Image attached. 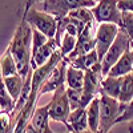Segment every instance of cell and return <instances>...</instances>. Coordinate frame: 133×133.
Returning <instances> with one entry per match:
<instances>
[{
    "mask_svg": "<svg viewBox=\"0 0 133 133\" xmlns=\"http://www.w3.org/2000/svg\"><path fill=\"white\" fill-rule=\"evenodd\" d=\"M32 33L33 28L23 17L7 49L16 61L19 75L24 79L32 71Z\"/></svg>",
    "mask_w": 133,
    "mask_h": 133,
    "instance_id": "cell-1",
    "label": "cell"
},
{
    "mask_svg": "<svg viewBox=\"0 0 133 133\" xmlns=\"http://www.w3.org/2000/svg\"><path fill=\"white\" fill-rule=\"evenodd\" d=\"M127 104L120 103L117 98L110 97L103 91L100 92V127L97 133H110L113 125L123 116Z\"/></svg>",
    "mask_w": 133,
    "mask_h": 133,
    "instance_id": "cell-2",
    "label": "cell"
},
{
    "mask_svg": "<svg viewBox=\"0 0 133 133\" xmlns=\"http://www.w3.org/2000/svg\"><path fill=\"white\" fill-rule=\"evenodd\" d=\"M97 3L92 0H44L41 2V11L61 20L69 15L71 11L77 8H93Z\"/></svg>",
    "mask_w": 133,
    "mask_h": 133,
    "instance_id": "cell-3",
    "label": "cell"
},
{
    "mask_svg": "<svg viewBox=\"0 0 133 133\" xmlns=\"http://www.w3.org/2000/svg\"><path fill=\"white\" fill-rule=\"evenodd\" d=\"M132 45V40L129 37V35L127 33V31L124 28H120L118 33H117V37L113 41L112 47L108 49V52L105 53V56L103 57V60L100 61L103 66V75L104 77L108 76L109 71L113 68V65L120 60V57L130 48Z\"/></svg>",
    "mask_w": 133,
    "mask_h": 133,
    "instance_id": "cell-4",
    "label": "cell"
},
{
    "mask_svg": "<svg viewBox=\"0 0 133 133\" xmlns=\"http://www.w3.org/2000/svg\"><path fill=\"white\" fill-rule=\"evenodd\" d=\"M24 19L32 28L40 31L41 33H44L49 39L56 37L59 21L55 16L44 12L41 9L32 8V9L27 11V14L24 15Z\"/></svg>",
    "mask_w": 133,
    "mask_h": 133,
    "instance_id": "cell-5",
    "label": "cell"
},
{
    "mask_svg": "<svg viewBox=\"0 0 133 133\" xmlns=\"http://www.w3.org/2000/svg\"><path fill=\"white\" fill-rule=\"evenodd\" d=\"M96 23H113L123 27V12L118 8V0H98L92 8Z\"/></svg>",
    "mask_w": 133,
    "mask_h": 133,
    "instance_id": "cell-6",
    "label": "cell"
},
{
    "mask_svg": "<svg viewBox=\"0 0 133 133\" xmlns=\"http://www.w3.org/2000/svg\"><path fill=\"white\" fill-rule=\"evenodd\" d=\"M49 104V116L51 120L59 121L64 124L65 127L68 125V117L71 113V105L68 95H66V87H60L59 89L53 92V97L51 98Z\"/></svg>",
    "mask_w": 133,
    "mask_h": 133,
    "instance_id": "cell-7",
    "label": "cell"
},
{
    "mask_svg": "<svg viewBox=\"0 0 133 133\" xmlns=\"http://www.w3.org/2000/svg\"><path fill=\"white\" fill-rule=\"evenodd\" d=\"M120 27L113 23H98L96 31V52L100 61L103 60L108 49L112 47L113 41L117 37Z\"/></svg>",
    "mask_w": 133,
    "mask_h": 133,
    "instance_id": "cell-8",
    "label": "cell"
},
{
    "mask_svg": "<svg viewBox=\"0 0 133 133\" xmlns=\"http://www.w3.org/2000/svg\"><path fill=\"white\" fill-rule=\"evenodd\" d=\"M96 31H97V23L93 21V23L88 24L84 31L81 32V35L77 39V44L75 51L69 55L66 60L72 61L75 59H77L81 55H85L88 52H91L93 49H96Z\"/></svg>",
    "mask_w": 133,
    "mask_h": 133,
    "instance_id": "cell-9",
    "label": "cell"
},
{
    "mask_svg": "<svg viewBox=\"0 0 133 133\" xmlns=\"http://www.w3.org/2000/svg\"><path fill=\"white\" fill-rule=\"evenodd\" d=\"M68 64H69L68 60L63 59L52 69V72L47 77V80L43 83V85L40 88L39 97L45 95V93H49V92H55L56 89H59L60 87L66 85V68H68Z\"/></svg>",
    "mask_w": 133,
    "mask_h": 133,
    "instance_id": "cell-10",
    "label": "cell"
},
{
    "mask_svg": "<svg viewBox=\"0 0 133 133\" xmlns=\"http://www.w3.org/2000/svg\"><path fill=\"white\" fill-rule=\"evenodd\" d=\"M60 49V43L56 37L49 39L44 45L32 56V69H36L39 66L44 65L47 61L51 60V57Z\"/></svg>",
    "mask_w": 133,
    "mask_h": 133,
    "instance_id": "cell-11",
    "label": "cell"
},
{
    "mask_svg": "<svg viewBox=\"0 0 133 133\" xmlns=\"http://www.w3.org/2000/svg\"><path fill=\"white\" fill-rule=\"evenodd\" d=\"M49 120H51L49 104H47L44 107H40V108L35 109V112L32 113V117H31L29 123L39 133H53L51 130V127H49Z\"/></svg>",
    "mask_w": 133,
    "mask_h": 133,
    "instance_id": "cell-12",
    "label": "cell"
},
{
    "mask_svg": "<svg viewBox=\"0 0 133 133\" xmlns=\"http://www.w3.org/2000/svg\"><path fill=\"white\" fill-rule=\"evenodd\" d=\"M66 128H68V132L72 133H83L89 129L88 118H87V108H79V109L71 110Z\"/></svg>",
    "mask_w": 133,
    "mask_h": 133,
    "instance_id": "cell-13",
    "label": "cell"
},
{
    "mask_svg": "<svg viewBox=\"0 0 133 133\" xmlns=\"http://www.w3.org/2000/svg\"><path fill=\"white\" fill-rule=\"evenodd\" d=\"M132 69H133V41H132L130 48L120 57V60L109 71L108 76H113V77L127 76V75L132 73Z\"/></svg>",
    "mask_w": 133,
    "mask_h": 133,
    "instance_id": "cell-14",
    "label": "cell"
},
{
    "mask_svg": "<svg viewBox=\"0 0 133 133\" xmlns=\"http://www.w3.org/2000/svg\"><path fill=\"white\" fill-rule=\"evenodd\" d=\"M27 79V77H25ZM25 79L21 77L20 75H15V76H9V77H2V81L4 83L7 91L9 92V95L14 97V100L17 103L19 98L23 92V88L25 84Z\"/></svg>",
    "mask_w": 133,
    "mask_h": 133,
    "instance_id": "cell-15",
    "label": "cell"
},
{
    "mask_svg": "<svg viewBox=\"0 0 133 133\" xmlns=\"http://www.w3.org/2000/svg\"><path fill=\"white\" fill-rule=\"evenodd\" d=\"M87 118L89 130L97 133L100 127V95L95 97L87 107Z\"/></svg>",
    "mask_w": 133,
    "mask_h": 133,
    "instance_id": "cell-16",
    "label": "cell"
},
{
    "mask_svg": "<svg viewBox=\"0 0 133 133\" xmlns=\"http://www.w3.org/2000/svg\"><path fill=\"white\" fill-rule=\"evenodd\" d=\"M85 80V72L68 64L66 68V88H73V89H83Z\"/></svg>",
    "mask_w": 133,
    "mask_h": 133,
    "instance_id": "cell-17",
    "label": "cell"
},
{
    "mask_svg": "<svg viewBox=\"0 0 133 133\" xmlns=\"http://www.w3.org/2000/svg\"><path fill=\"white\" fill-rule=\"evenodd\" d=\"M97 63H100V59H98V55H97L96 49L88 52L85 55H81V56H79L77 59L69 61V64H72L73 66H76V68H79V69H83L84 72L93 68Z\"/></svg>",
    "mask_w": 133,
    "mask_h": 133,
    "instance_id": "cell-18",
    "label": "cell"
},
{
    "mask_svg": "<svg viewBox=\"0 0 133 133\" xmlns=\"http://www.w3.org/2000/svg\"><path fill=\"white\" fill-rule=\"evenodd\" d=\"M117 100L124 104H128L133 100V73L121 76V89Z\"/></svg>",
    "mask_w": 133,
    "mask_h": 133,
    "instance_id": "cell-19",
    "label": "cell"
},
{
    "mask_svg": "<svg viewBox=\"0 0 133 133\" xmlns=\"http://www.w3.org/2000/svg\"><path fill=\"white\" fill-rule=\"evenodd\" d=\"M121 89V76L120 77H113V76H105L101 83V91L107 93L110 97L118 98Z\"/></svg>",
    "mask_w": 133,
    "mask_h": 133,
    "instance_id": "cell-20",
    "label": "cell"
},
{
    "mask_svg": "<svg viewBox=\"0 0 133 133\" xmlns=\"http://www.w3.org/2000/svg\"><path fill=\"white\" fill-rule=\"evenodd\" d=\"M0 72H2V77L19 75L16 61L8 51H5V53L2 56V60H0Z\"/></svg>",
    "mask_w": 133,
    "mask_h": 133,
    "instance_id": "cell-21",
    "label": "cell"
},
{
    "mask_svg": "<svg viewBox=\"0 0 133 133\" xmlns=\"http://www.w3.org/2000/svg\"><path fill=\"white\" fill-rule=\"evenodd\" d=\"M16 107V101L9 95L4 83H0V110L2 113H11Z\"/></svg>",
    "mask_w": 133,
    "mask_h": 133,
    "instance_id": "cell-22",
    "label": "cell"
},
{
    "mask_svg": "<svg viewBox=\"0 0 133 133\" xmlns=\"http://www.w3.org/2000/svg\"><path fill=\"white\" fill-rule=\"evenodd\" d=\"M77 39L79 37L72 36V35H69V33H64L63 35L61 43H60V52H61L64 59H66L75 51L76 44H77Z\"/></svg>",
    "mask_w": 133,
    "mask_h": 133,
    "instance_id": "cell-23",
    "label": "cell"
},
{
    "mask_svg": "<svg viewBox=\"0 0 133 133\" xmlns=\"http://www.w3.org/2000/svg\"><path fill=\"white\" fill-rule=\"evenodd\" d=\"M66 95H68L71 110L84 108L83 105V89H73V88H66Z\"/></svg>",
    "mask_w": 133,
    "mask_h": 133,
    "instance_id": "cell-24",
    "label": "cell"
},
{
    "mask_svg": "<svg viewBox=\"0 0 133 133\" xmlns=\"http://www.w3.org/2000/svg\"><path fill=\"white\" fill-rule=\"evenodd\" d=\"M49 40L48 36H45L44 33H41L40 31L33 28V33H32V56L35 55L44 44Z\"/></svg>",
    "mask_w": 133,
    "mask_h": 133,
    "instance_id": "cell-25",
    "label": "cell"
},
{
    "mask_svg": "<svg viewBox=\"0 0 133 133\" xmlns=\"http://www.w3.org/2000/svg\"><path fill=\"white\" fill-rule=\"evenodd\" d=\"M0 124H2V130L0 133H14L15 123L11 118L9 113H2L0 115Z\"/></svg>",
    "mask_w": 133,
    "mask_h": 133,
    "instance_id": "cell-26",
    "label": "cell"
},
{
    "mask_svg": "<svg viewBox=\"0 0 133 133\" xmlns=\"http://www.w3.org/2000/svg\"><path fill=\"white\" fill-rule=\"evenodd\" d=\"M129 35L130 40L133 41V14L132 12H123V27Z\"/></svg>",
    "mask_w": 133,
    "mask_h": 133,
    "instance_id": "cell-27",
    "label": "cell"
},
{
    "mask_svg": "<svg viewBox=\"0 0 133 133\" xmlns=\"http://www.w3.org/2000/svg\"><path fill=\"white\" fill-rule=\"evenodd\" d=\"M130 120H133V100L127 104V108H125V110H124L123 116L118 118L117 124H118V123H124V121H130Z\"/></svg>",
    "mask_w": 133,
    "mask_h": 133,
    "instance_id": "cell-28",
    "label": "cell"
},
{
    "mask_svg": "<svg viewBox=\"0 0 133 133\" xmlns=\"http://www.w3.org/2000/svg\"><path fill=\"white\" fill-rule=\"evenodd\" d=\"M118 8L121 9V12L133 14V0H118Z\"/></svg>",
    "mask_w": 133,
    "mask_h": 133,
    "instance_id": "cell-29",
    "label": "cell"
},
{
    "mask_svg": "<svg viewBox=\"0 0 133 133\" xmlns=\"http://www.w3.org/2000/svg\"><path fill=\"white\" fill-rule=\"evenodd\" d=\"M25 133H39L35 128H33L32 125H31V123L28 124V127H27V129H25Z\"/></svg>",
    "mask_w": 133,
    "mask_h": 133,
    "instance_id": "cell-30",
    "label": "cell"
},
{
    "mask_svg": "<svg viewBox=\"0 0 133 133\" xmlns=\"http://www.w3.org/2000/svg\"><path fill=\"white\" fill-rule=\"evenodd\" d=\"M129 133H133V120H130V123H129Z\"/></svg>",
    "mask_w": 133,
    "mask_h": 133,
    "instance_id": "cell-31",
    "label": "cell"
},
{
    "mask_svg": "<svg viewBox=\"0 0 133 133\" xmlns=\"http://www.w3.org/2000/svg\"><path fill=\"white\" fill-rule=\"evenodd\" d=\"M83 133H95V132H92V130L88 129V130H85V132H83ZM110 133H112V132H110Z\"/></svg>",
    "mask_w": 133,
    "mask_h": 133,
    "instance_id": "cell-32",
    "label": "cell"
},
{
    "mask_svg": "<svg viewBox=\"0 0 133 133\" xmlns=\"http://www.w3.org/2000/svg\"><path fill=\"white\" fill-rule=\"evenodd\" d=\"M35 2H40L41 3V2H44V0H35Z\"/></svg>",
    "mask_w": 133,
    "mask_h": 133,
    "instance_id": "cell-33",
    "label": "cell"
},
{
    "mask_svg": "<svg viewBox=\"0 0 133 133\" xmlns=\"http://www.w3.org/2000/svg\"><path fill=\"white\" fill-rule=\"evenodd\" d=\"M92 2H96V3H97V2H98V0H92Z\"/></svg>",
    "mask_w": 133,
    "mask_h": 133,
    "instance_id": "cell-34",
    "label": "cell"
},
{
    "mask_svg": "<svg viewBox=\"0 0 133 133\" xmlns=\"http://www.w3.org/2000/svg\"><path fill=\"white\" fill-rule=\"evenodd\" d=\"M53 133H55V132H53ZM66 133H72V132H66Z\"/></svg>",
    "mask_w": 133,
    "mask_h": 133,
    "instance_id": "cell-35",
    "label": "cell"
},
{
    "mask_svg": "<svg viewBox=\"0 0 133 133\" xmlns=\"http://www.w3.org/2000/svg\"><path fill=\"white\" fill-rule=\"evenodd\" d=\"M132 73H133V69H132Z\"/></svg>",
    "mask_w": 133,
    "mask_h": 133,
    "instance_id": "cell-36",
    "label": "cell"
}]
</instances>
